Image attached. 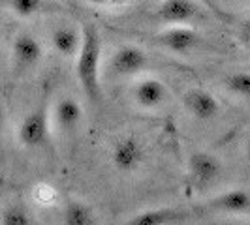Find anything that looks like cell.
<instances>
[{"label": "cell", "mask_w": 250, "mask_h": 225, "mask_svg": "<svg viewBox=\"0 0 250 225\" xmlns=\"http://www.w3.org/2000/svg\"><path fill=\"white\" fill-rule=\"evenodd\" d=\"M102 51L104 41L98 26L87 23L81 28V47L75 56V79L83 96L92 105L102 101Z\"/></svg>", "instance_id": "obj_1"}, {"label": "cell", "mask_w": 250, "mask_h": 225, "mask_svg": "<svg viewBox=\"0 0 250 225\" xmlns=\"http://www.w3.org/2000/svg\"><path fill=\"white\" fill-rule=\"evenodd\" d=\"M51 111L47 103L42 100L25 114L17 126V141L26 150L45 149L51 141Z\"/></svg>", "instance_id": "obj_2"}, {"label": "cell", "mask_w": 250, "mask_h": 225, "mask_svg": "<svg viewBox=\"0 0 250 225\" xmlns=\"http://www.w3.org/2000/svg\"><path fill=\"white\" fill-rule=\"evenodd\" d=\"M150 60L147 51L134 43H125L111 53L109 60L105 64V75L115 79H130L147 72Z\"/></svg>", "instance_id": "obj_3"}, {"label": "cell", "mask_w": 250, "mask_h": 225, "mask_svg": "<svg viewBox=\"0 0 250 225\" xmlns=\"http://www.w3.org/2000/svg\"><path fill=\"white\" fill-rule=\"evenodd\" d=\"M222 171H224V165L220 162V158L211 154V152L198 150V152L190 154V158H188V184L196 191H205L207 188L213 186L214 182L222 176Z\"/></svg>", "instance_id": "obj_4"}, {"label": "cell", "mask_w": 250, "mask_h": 225, "mask_svg": "<svg viewBox=\"0 0 250 225\" xmlns=\"http://www.w3.org/2000/svg\"><path fill=\"white\" fill-rule=\"evenodd\" d=\"M145 158H147L145 145L134 133L121 135L111 149L113 167L123 175H134L136 171H139L141 165L145 163Z\"/></svg>", "instance_id": "obj_5"}, {"label": "cell", "mask_w": 250, "mask_h": 225, "mask_svg": "<svg viewBox=\"0 0 250 225\" xmlns=\"http://www.w3.org/2000/svg\"><path fill=\"white\" fill-rule=\"evenodd\" d=\"M10 53H12L13 74L25 75L40 64L42 56H43V45L32 32L21 30L13 36Z\"/></svg>", "instance_id": "obj_6"}, {"label": "cell", "mask_w": 250, "mask_h": 225, "mask_svg": "<svg viewBox=\"0 0 250 225\" xmlns=\"http://www.w3.org/2000/svg\"><path fill=\"white\" fill-rule=\"evenodd\" d=\"M152 41L162 49L175 53V55H188L201 45L203 38L190 25H167L164 30L152 36Z\"/></svg>", "instance_id": "obj_7"}, {"label": "cell", "mask_w": 250, "mask_h": 225, "mask_svg": "<svg viewBox=\"0 0 250 225\" xmlns=\"http://www.w3.org/2000/svg\"><path fill=\"white\" fill-rule=\"evenodd\" d=\"M83 118H85V112H83L79 100L64 94L57 100L53 107L51 122H53V128L57 130V133H61L66 139H74L81 130Z\"/></svg>", "instance_id": "obj_8"}, {"label": "cell", "mask_w": 250, "mask_h": 225, "mask_svg": "<svg viewBox=\"0 0 250 225\" xmlns=\"http://www.w3.org/2000/svg\"><path fill=\"white\" fill-rule=\"evenodd\" d=\"M201 13L196 0H160L154 6L152 17L164 25H190Z\"/></svg>", "instance_id": "obj_9"}, {"label": "cell", "mask_w": 250, "mask_h": 225, "mask_svg": "<svg viewBox=\"0 0 250 225\" xmlns=\"http://www.w3.org/2000/svg\"><path fill=\"white\" fill-rule=\"evenodd\" d=\"M183 105H185L188 114L192 118L200 120V122L214 120L222 112V105H220L218 98L214 96L213 92H209L207 88L201 87L188 88L187 92L183 94Z\"/></svg>", "instance_id": "obj_10"}, {"label": "cell", "mask_w": 250, "mask_h": 225, "mask_svg": "<svg viewBox=\"0 0 250 225\" xmlns=\"http://www.w3.org/2000/svg\"><path fill=\"white\" fill-rule=\"evenodd\" d=\"M167 98H169V90L162 79L145 75L132 85V100L145 111L160 109L167 101Z\"/></svg>", "instance_id": "obj_11"}, {"label": "cell", "mask_w": 250, "mask_h": 225, "mask_svg": "<svg viewBox=\"0 0 250 225\" xmlns=\"http://www.w3.org/2000/svg\"><path fill=\"white\" fill-rule=\"evenodd\" d=\"M200 210L205 214H249L250 193L243 188L226 189L220 195L201 203Z\"/></svg>", "instance_id": "obj_12"}, {"label": "cell", "mask_w": 250, "mask_h": 225, "mask_svg": "<svg viewBox=\"0 0 250 225\" xmlns=\"http://www.w3.org/2000/svg\"><path fill=\"white\" fill-rule=\"evenodd\" d=\"M51 45L62 58H75L81 47V30L70 25L57 26L51 32Z\"/></svg>", "instance_id": "obj_13"}, {"label": "cell", "mask_w": 250, "mask_h": 225, "mask_svg": "<svg viewBox=\"0 0 250 225\" xmlns=\"http://www.w3.org/2000/svg\"><path fill=\"white\" fill-rule=\"evenodd\" d=\"M188 214L177 208H149L143 212L134 214L128 224L130 225H169L187 222Z\"/></svg>", "instance_id": "obj_14"}, {"label": "cell", "mask_w": 250, "mask_h": 225, "mask_svg": "<svg viewBox=\"0 0 250 225\" xmlns=\"http://www.w3.org/2000/svg\"><path fill=\"white\" fill-rule=\"evenodd\" d=\"M62 222L66 225H94L98 220L90 205L85 201L68 199L62 208Z\"/></svg>", "instance_id": "obj_15"}, {"label": "cell", "mask_w": 250, "mask_h": 225, "mask_svg": "<svg viewBox=\"0 0 250 225\" xmlns=\"http://www.w3.org/2000/svg\"><path fill=\"white\" fill-rule=\"evenodd\" d=\"M224 88L239 100L250 101V74L249 72H233L224 77Z\"/></svg>", "instance_id": "obj_16"}, {"label": "cell", "mask_w": 250, "mask_h": 225, "mask_svg": "<svg viewBox=\"0 0 250 225\" xmlns=\"http://www.w3.org/2000/svg\"><path fill=\"white\" fill-rule=\"evenodd\" d=\"M2 225H30L34 224L32 214L28 212L23 203H8L0 212Z\"/></svg>", "instance_id": "obj_17"}, {"label": "cell", "mask_w": 250, "mask_h": 225, "mask_svg": "<svg viewBox=\"0 0 250 225\" xmlns=\"http://www.w3.org/2000/svg\"><path fill=\"white\" fill-rule=\"evenodd\" d=\"M8 8L19 19H30L45 10V0H8Z\"/></svg>", "instance_id": "obj_18"}, {"label": "cell", "mask_w": 250, "mask_h": 225, "mask_svg": "<svg viewBox=\"0 0 250 225\" xmlns=\"http://www.w3.org/2000/svg\"><path fill=\"white\" fill-rule=\"evenodd\" d=\"M239 36H241V39L250 47V17L243 19V21L239 23Z\"/></svg>", "instance_id": "obj_19"}, {"label": "cell", "mask_w": 250, "mask_h": 225, "mask_svg": "<svg viewBox=\"0 0 250 225\" xmlns=\"http://www.w3.org/2000/svg\"><path fill=\"white\" fill-rule=\"evenodd\" d=\"M90 2L98 6H113V4H123L125 0H90Z\"/></svg>", "instance_id": "obj_20"}, {"label": "cell", "mask_w": 250, "mask_h": 225, "mask_svg": "<svg viewBox=\"0 0 250 225\" xmlns=\"http://www.w3.org/2000/svg\"><path fill=\"white\" fill-rule=\"evenodd\" d=\"M4 126H6V112H4V107L0 105V139L4 133Z\"/></svg>", "instance_id": "obj_21"}, {"label": "cell", "mask_w": 250, "mask_h": 225, "mask_svg": "<svg viewBox=\"0 0 250 225\" xmlns=\"http://www.w3.org/2000/svg\"><path fill=\"white\" fill-rule=\"evenodd\" d=\"M247 160H249V163H250V135H249V139H247Z\"/></svg>", "instance_id": "obj_22"}, {"label": "cell", "mask_w": 250, "mask_h": 225, "mask_svg": "<svg viewBox=\"0 0 250 225\" xmlns=\"http://www.w3.org/2000/svg\"><path fill=\"white\" fill-rule=\"evenodd\" d=\"M243 2H250V0H243Z\"/></svg>", "instance_id": "obj_23"}]
</instances>
